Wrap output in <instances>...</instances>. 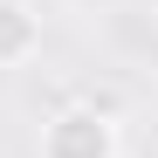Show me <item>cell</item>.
Segmentation results:
<instances>
[{"label": "cell", "instance_id": "1", "mask_svg": "<svg viewBox=\"0 0 158 158\" xmlns=\"http://www.w3.org/2000/svg\"><path fill=\"white\" fill-rule=\"evenodd\" d=\"M41 158H124V131L96 103H62L41 124Z\"/></svg>", "mask_w": 158, "mask_h": 158}, {"label": "cell", "instance_id": "2", "mask_svg": "<svg viewBox=\"0 0 158 158\" xmlns=\"http://www.w3.org/2000/svg\"><path fill=\"white\" fill-rule=\"evenodd\" d=\"M41 55V14L28 0H0V69H21Z\"/></svg>", "mask_w": 158, "mask_h": 158}]
</instances>
